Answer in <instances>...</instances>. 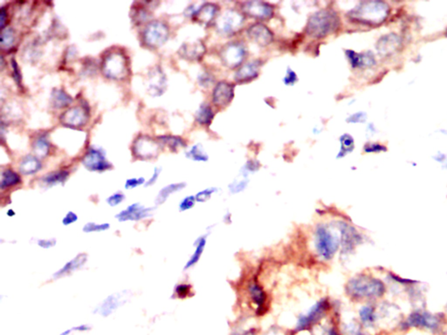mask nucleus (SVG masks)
Listing matches in <instances>:
<instances>
[{"instance_id":"41","label":"nucleus","mask_w":447,"mask_h":335,"mask_svg":"<svg viewBox=\"0 0 447 335\" xmlns=\"http://www.w3.org/2000/svg\"><path fill=\"white\" fill-rule=\"evenodd\" d=\"M77 220H78L77 215L74 213L73 211H69L68 213L66 214L65 217L63 218L62 222L64 226H69V225H71L73 222H76Z\"/></svg>"},{"instance_id":"10","label":"nucleus","mask_w":447,"mask_h":335,"mask_svg":"<svg viewBox=\"0 0 447 335\" xmlns=\"http://www.w3.org/2000/svg\"><path fill=\"white\" fill-rule=\"evenodd\" d=\"M242 10L246 14L259 19H270L273 14L272 7L261 1L246 2L242 6Z\"/></svg>"},{"instance_id":"30","label":"nucleus","mask_w":447,"mask_h":335,"mask_svg":"<svg viewBox=\"0 0 447 335\" xmlns=\"http://www.w3.org/2000/svg\"><path fill=\"white\" fill-rule=\"evenodd\" d=\"M160 141H162L163 144L168 146V147L173 151H177L179 147H185V142L181 138L177 137V136H172V135H163V136H159L158 137Z\"/></svg>"},{"instance_id":"6","label":"nucleus","mask_w":447,"mask_h":335,"mask_svg":"<svg viewBox=\"0 0 447 335\" xmlns=\"http://www.w3.org/2000/svg\"><path fill=\"white\" fill-rule=\"evenodd\" d=\"M243 22V15L233 10H229L223 13L217 20V28L222 34L231 35L241 28Z\"/></svg>"},{"instance_id":"15","label":"nucleus","mask_w":447,"mask_h":335,"mask_svg":"<svg viewBox=\"0 0 447 335\" xmlns=\"http://www.w3.org/2000/svg\"><path fill=\"white\" fill-rule=\"evenodd\" d=\"M260 64L257 61L247 63L236 72L235 80L238 83H245V82H251L252 80L256 78L259 75Z\"/></svg>"},{"instance_id":"45","label":"nucleus","mask_w":447,"mask_h":335,"mask_svg":"<svg viewBox=\"0 0 447 335\" xmlns=\"http://www.w3.org/2000/svg\"><path fill=\"white\" fill-rule=\"evenodd\" d=\"M233 187H231V191L232 192H239L246 187L247 185V181H239L238 183H233Z\"/></svg>"},{"instance_id":"9","label":"nucleus","mask_w":447,"mask_h":335,"mask_svg":"<svg viewBox=\"0 0 447 335\" xmlns=\"http://www.w3.org/2000/svg\"><path fill=\"white\" fill-rule=\"evenodd\" d=\"M82 163L86 169L91 171H104L111 168V164L107 160L104 152L95 147H91L87 152Z\"/></svg>"},{"instance_id":"11","label":"nucleus","mask_w":447,"mask_h":335,"mask_svg":"<svg viewBox=\"0 0 447 335\" xmlns=\"http://www.w3.org/2000/svg\"><path fill=\"white\" fill-rule=\"evenodd\" d=\"M153 210L152 208H145L142 204L135 203L131 204L116 215V218L120 222L125 221H139L150 216V212Z\"/></svg>"},{"instance_id":"3","label":"nucleus","mask_w":447,"mask_h":335,"mask_svg":"<svg viewBox=\"0 0 447 335\" xmlns=\"http://www.w3.org/2000/svg\"><path fill=\"white\" fill-rule=\"evenodd\" d=\"M143 37L148 47L157 49L162 47L169 38V28L163 22L152 21L144 29Z\"/></svg>"},{"instance_id":"39","label":"nucleus","mask_w":447,"mask_h":335,"mask_svg":"<svg viewBox=\"0 0 447 335\" xmlns=\"http://www.w3.org/2000/svg\"><path fill=\"white\" fill-rule=\"evenodd\" d=\"M144 182H145V179H144V177H140V178L128 179V180L126 181L125 188L128 189V190L134 189L135 188V187L139 186V185L144 184Z\"/></svg>"},{"instance_id":"17","label":"nucleus","mask_w":447,"mask_h":335,"mask_svg":"<svg viewBox=\"0 0 447 335\" xmlns=\"http://www.w3.org/2000/svg\"><path fill=\"white\" fill-rule=\"evenodd\" d=\"M248 293L250 296L251 301L256 305L258 308L264 307L267 301V296L266 291H264V289L260 284H258L257 282L251 283L248 286Z\"/></svg>"},{"instance_id":"44","label":"nucleus","mask_w":447,"mask_h":335,"mask_svg":"<svg viewBox=\"0 0 447 335\" xmlns=\"http://www.w3.org/2000/svg\"><path fill=\"white\" fill-rule=\"evenodd\" d=\"M296 75L293 71H288V75L285 78L284 82L287 85H293L294 82H296Z\"/></svg>"},{"instance_id":"4","label":"nucleus","mask_w":447,"mask_h":335,"mask_svg":"<svg viewBox=\"0 0 447 335\" xmlns=\"http://www.w3.org/2000/svg\"><path fill=\"white\" fill-rule=\"evenodd\" d=\"M102 72L107 78L122 80L127 76V61L124 55L112 53L104 59Z\"/></svg>"},{"instance_id":"7","label":"nucleus","mask_w":447,"mask_h":335,"mask_svg":"<svg viewBox=\"0 0 447 335\" xmlns=\"http://www.w3.org/2000/svg\"><path fill=\"white\" fill-rule=\"evenodd\" d=\"M328 301L326 299H322L319 302L314 305L313 307L307 311V313L299 318L297 328L300 330L306 329V327L313 325L317 320H321L324 315L326 311L328 309Z\"/></svg>"},{"instance_id":"47","label":"nucleus","mask_w":447,"mask_h":335,"mask_svg":"<svg viewBox=\"0 0 447 335\" xmlns=\"http://www.w3.org/2000/svg\"><path fill=\"white\" fill-rule=\"evenodd\" d=\"M7 215L9 216H13L15 215V212H14L13 210H10L9 211L7 212Z\"/></svg>"},{"instance_id":"18","label":"nucleus","mask_w":447,"mask_h":335,"mask_svg":"<svg viewBox=\"0 0 447 335\" xmlns=\"http://www.w3.org/2000/svg\"><path fill=\"white\" fill-rule=\"evenodd\" d=\"M42 167L41 161L37 157L33 156H26L23 158L21 163L19 164V171L23 175H33L38 171H40Z\"/></svg>"},{"instance_id":"32","label":"nucleus","mask_w":447,"mask_h":335,"mask_svg":"<svg viewBox=\"0 0 447 335\" xmlns=\"http://www.w3.org/2000/svg\"><path fill=\"white\" fill-rule=\"evenodd\" d=\"M187 157L192 160L197 161V162H200V161L205 162L208 159L207 155L203 152L202 147L199 145H196V146L191 147V151L187 153Z\"/></svg>"},{"instance_id":"27","label":"nucleus","mask_w":447,"mask_h":335,"mask_svg":"<svg viewBox=\"0 0 447 335\" xmlns=\"http://www.w3.org/2000/svg\"><path fill=\"white\" fill-rule=\"evenodd\" d=\"M185 186V183H173V184H169L168 186H166L163 190H161L159 192V194L157 196V200H156V203L157 204H163L166 200H167V198H169V196L172 194V193H174V192H177V191H181L182 189L184 188Z\"/></svg>"},{"instance_id":"8","label":"nucleus","mask_w":447,"mask_h":335,"mask_svg":"<svg viewBox=\"0 0 447 335\" xmlns=\"http://www.w3.org/2000/svg\"><path fill=\"white\" fill-rule=\"evenodd\" d=\"M160 145L148 136H139L133 145V152L141 159H150L159 152Z\"/></svg>"},{"instance_id":"12","label":"nucleus","mask_w":447,"mask_h":335,"mask_svg":"<svg viewBox=\"0 0 447 335\" xmlns=\"http://www.w3.org/2000/svg\"><path fill=\"white\" fill-rule=\"evenodd\" d=\"M234 96V86L227 82H219L213 90V100L219 107L227 106Z\"/></svg>"},{"instance_id":"46","label":"nucleus","mask_w":447,"mask_h":335,"mask_svg":"<svg viewBox=\"0 0 447 335\" xmlns=\"http://www.w3.org/2000/svg\"><path fill=\"white\" fill-rule=\"evenodd\" d=\"M6 18H7V11L3 7L1 11H0V25H1L2 30H3L4 25H5V23H6Z\"/></svg>"},{"instance_id":"22","label":"nucleus","mask_w":447,"mask_h":335,"mask_svg":"<svg viewBox=\"0 0 447 335\" xmlns=\"http://www.w3.org/2000/svg\"><path fill=\"white\" fill-rule=\"evenodd\" d=\"M122 301V296L120 294L110 295V297H107L104 303L100 305L98 311L102 316H109L121 306Z\"/></svg>"},{"instance_id":"24","label":"nucleus","mask_w":447,"mask_h":335,"mask_svg":"<svg viewBox=\"0 0 447 335\" xmlns=\"http://www.w3.org/2000/svg\"><path fill=\"white\" fill-rule=\"evenodd\" d=\"M72 102V97L64 90H54L52 94V104L55 108L68 107Z\"/></svg>"},{"instance_id":"20","label":"nucleus","mask_w":447,"mask_h":335,"mask_svg":"<svg viewBox=\"0 0 447 335\" xmlns=\"http://www.w3.org/2000/svg\"><path fill=\"white\" fill-rule=\"evenodd\" d=\"M150 91L152 92L151 94L155 96H158L163 94V88L165 86V76H163V72L160 70L153 71V75L150 76Z\"/></svg>"},{"instance_id":"42","label":"nucleus","mask_w":447,"mask_h":335,"mask_svg":"<svg viewBox=\"0 0 447 335\" xmlns=\"http://www.w3.org/2000/svg\"><path fill=\"white\" fill-rule=\"evenodd\" d=\"M38 244L41 247L44 248V249H48V248L53 247V246L56 244V240L54 238L41 239V240H39V242H38Z\"/></svg>"},{"instance_id":"33","label":"nucleus","mask_w":447,"mask_h":335,"mask_svg":"<svg viewBox=\"0 0 447 335\" xmlns=\"http://www.w3.org/2000/svg\"><path fill=\"white\" fill-rule=\"evenodd\" d=\"M110 229L109 224H95V222H88L83 227V232L89 233V232H104Z\"/></svg>"},{"instance_id":"48","label":"nucleus","mask_w":447,"mask_h":335,"mask_svg":"<svg viewBox=\"0 0 447 335\" xmlns=\"http://www.w3.org/2000/svg\"><path fill=\"white\" fill-rule=\"evenodd\" d=\"M328 335H338L335 332V330H330L329 332H328Z\"/></svg>"},{"instance_id":"34","label":"nucleus","mask_w":447,"mask_h":335,"mask_svg":"<svg viewBox=\"0 0 447 335\" xmlns=\"http://www.w3.org/2000/svg\"><path fill=\"white\" fill-rule=\"evenodd\" d=\"M215 191H216V189H207V190H203V191L198 192V193L196 195L195 198H196V200H197V202L204 203V202L209 200L211 197H212V195H213Z\"/></svg>"},{"instance_id":"21","label":"nucleus","mask_w":447,"mask_h":335,"mask_svg":"<svg viewBox=\"0 0 447 335\" xmlns=\"http://www.w3.org/2000/svg\"><path fill=\"white\" fill-rule=\"evenodd\" d=\"M217 11H218V7L215 5L205 4L193 14L198 22L208 24L214 19V17L216 15Z\"/></svg>"},{"instance_id":"19","label":"nucleus","mask_w":447,"mask_h":335,"mask_svg":"<svg viewBox=\"0 0 447 335\" xmlns=\"http://www.w3.org/2000/svg\"><path fill=\"white\" fill-rule=\"evenodd\" d=\"M86 261H87V256H86L85 254H79L77 257H75L74 259L67 262V263L64 266V267H62L59 272H57V273L53 275V277H54L55 279H58V278H60V277H62V276L66 275V274H68V273H73V272H75V270L79 269V268H81L82 266H84Z\"/></svg>"},{"instance_id":"43","label":"nucleus","mask_w":447,"mask_h":335,"mask_svg":"<svg viewBox=\"0 0 447 335\" xmlns=\"http://www.w3.org/2000/svg\"><path fill=\"white\" fill-rule=\"evenodd\" d=\"M162 171V169H159V168H155V170H154L153 175L151 176V178L146 182V186H150V185L154 184L155 182H157V178L159 177V174Z\"/></svg>"},{"instance_id":"40","label":"nucleus","mask_w":447,"mask_h":335,"mask_svg":"<svg viewBox=\"0 0 447 335\" xmlns=\"http://www.w3.org/2000/svg\"><path fill=\"white\" fill-rule=\"evenodd\" d=\"M12 66H13V79L16 83L20 86L21 85V75L19 72V66L16 62L15 59H12Z\"/></svg>"},{"instance_id":"35","label":"nucleus","mask_w":447,"mask_h":335,"mask_svg":"<svg viewBox=\"0 0 447 335\" xmlns=\"http://www.w3.org/2000/svg\"><path fill=\"white\" fill-rule=\"evenodd\" d=\"M196 198L193 196H190L185 198L184 200L181 201V203L179 204V210L180 211H186L188 210H191V208L195 205L196 203Z\"/></svg>"},{"instance_id":"5","label":"nucleus","mask_w":447,"mask_h":335,"mask_svg":"<svg viewBox=\"0 0 447 335\" xmlns=\"http://www.w3.org/2000/svg\"><path fill=\"white\" fill-rule=\"evenodd\" d=\"M247 51L244 45L239 42H231L223 47L220 58L224 65L230 68H234L243 62Z\"/></svg>"},{"instance_id":"25","label":"nucleus","mask_w":447,"mask_h":335,"mask_svg":"<svg viewBox=\"0 0 447 335\" xmlns=\"http://www.w3.org/2000/svg\"><path fill=\"white\" fill-rule=\"evenodd\" d=\"M69 173L66 170H58L54 172L47 174L42 178V182L47 186H54L66 182L68 177Z\"/></svg>"},{"instance_id":"28","label":"nucleus","mask_w":447,"mask_h":335,"mask_svg":"<svg viewBox=\"0 0 447 335\" xmlns=\"http://www.w3.org/2000/svg\"><path fill=\"white\" fill-rule=\"evenodd\" d=\"M213 110L207 105H202L196 115V120L201 125H208L213 119Z\"/></svg>"},{"instance_id":"23","label":"nucleus","mask_w":447,"mask_h":335,"mask_svg":"<svg viewBox=\"0 0 447 335\" xmlns=\"http://www.w3.org/2000/svg\"><path fill=\"white\" fill-rule=\"evenodd\" d=\"M205 245H207V238H205V236L200 237V238L197 239L196 243H195V247H196L195 251L191 255V258L189 259L187 264H186L185 269H189V268L194 267L199 261L201 256L203 254V250L205 248Z\"/></svg>"},{"instance_id":"1","label":"nucleus","mask_w":447,"mask_h":335,"mask_svg":"<svg viewBox=\"0 0 447 335\" xmlns=\"http://www.w3.org/2000/svg\"><path fill=\"white\" fill-rule=\"evenodd\" d=\"M340 19L333 10H322L311 16L306 25L307 34L316 39L324 38L338 28Z\"/></svg>"},{"instance_id":"31","label":"nucleus","mask_w":447,"mask_h":335,"mask_svg":"<svg viewBox=\"0 0 447 335\" xmlns=\"http://www.w3.org/2000/svg\"><path fill=\"white\" fill-rule=\"evenodd\" d=\"M14 31L12 28H4L1 33V47L3 48H9L13 46L14 43Z\"/></svg>"},{"instance_id":"36","label":"nucleus","mask_w":447,"mask_h":335,"mask_svg":"<svg viewBox=\"0 0 447 335\" xmlns=\"http://www.w3.org/2000/svg\"><path fill=\"white\" fill-rule=\"evenodd\" d=\"M175 291L178 297L184 299V297H187L189 293L191 292V285H185V284L179 285L176 287Z\"/></svg>"},{"instance_id":"13","label":"nucleus","mask_w":447,"mask_h":335,"mask_svg":"<svg viewBox=\"0 0 447 335\" xmlns=\"http://www.w3.org/2000/svg\"><path fill=\"white\" fill-rule=\"evenodd\" d=\"M88 120V114L82 107H71L60 117L63 125L66 127H82Z\"/></svg>"},{"instance_id":"37","label":"nucleus","mask_w":447,"mask_h":335,"mask_svg":"<svg viewBox=\"0 0 447 335\" xmlns=\"http://www.w3.org/2000/svg\"><path fill=\"white\" fill-rule=\"evenodd\" d=\"M124 198H125L124 195L122 194L121 192H118V193L110 196V198L107 199V202H108V204H110V206L114 207L121 204L122 201L124 200Z\"/></svg>"},{"instance_id":"29","label":"nucleus","mask_w":447,"mask_h":335,"mask_svg":"<svg viewBox=\"0 0 447 335\" xmlns=\"http://www.w3.org/2000/svg\"><path fill=\"white\" fill-rule=\"evenodd\" d=\"M49 148H50V145L44 135H41L35 140L33 151L38 157H47V154L49 152Z\"/></svg>"},{"instance_id":"14","label":"nucleus","mask_w":447,"mask_h":335,"mask_svg":"<svg viewBox=\"0 0 447 335\" xmlns=\"http://www.w3.org/2000/svg\"><path fill=\"white\" fill-rule=\"evenodd\" d=\"M248 37L261 47H266L272 43L273 35L266 26L262 24H255L247 30Z\"/></svg>"},{"instance_id":"16","label":"nucleus","mask_w":447,"mask_h":335,"mask_svg":"<svg viewBox=\"0 0 447 335\" xmlns=\"http://www.w3.org/2000/svg\"><path fill=\"white\" fill-rule=\"evenodd\" d=\"M205 53V47L201 42H195L192 44H184L180 48L182 56L190 60H199Z\"/></svg>"},{"instance_id":"38","label":"nucleus","mask_w":447,"mask_h":335,"mask_svg":"<svg viewBox=\"0 0 447 335\" xmlns=\"http://www.w3.org/2000/svg\"><path fill=\"white\" fill-rule=\"evenodd\" d=\"M341 153H346L349 150H351L352 145H353V141L349 135H343L341 138Z\"/></svg>"},{"instance_id":"2","label":"nucleus","mask_w":447,"mask_h":335,"mask_svg":"<svg viewBox=\"0 0 447 335\" xmlns=\"http://www.w3.org/2000/svg\"><path fill=\"white\" fill-rule=\"evenodd\" d=\"M315 245L317 254L322 260L333 259L339 249V238L327 226H317L315 232Z\"/></svg>"},{"instance_id":"26","label":"nucleus","mask_w":447,"mask_h":335,"mask_svg":"<svg viewBox=\"0 0 447 335\" xmlns=\"http://www.w3.org/2000/svg\"><path fill=\"white\" fill-rule=\"evenodd\" d=\"M21 182V179L17 173L13 171L12 169H6L5 171L2 172L1 175V189L11 188L13 186L19 184Z\"/></svg>"}]
</instances>
